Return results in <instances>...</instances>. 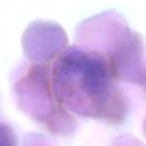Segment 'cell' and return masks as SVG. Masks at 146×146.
Listing matches in <instances>:
<instances>
[{"mask_svg":"<svg viewBox=\"0 0 146 146\" xmlns=\"http://www.w3.org/2000/svg\"><path fill=\"white\" fill-rule=\"evenodd\" d=\"M49 78L56 92L65 98H86L96 105H105L119 97L115 65L97 52L71 50L62 54Z\"/></svg>","mask_w":146,"mask_h":146,"instance_id":"1","label":"cell"}]
</instances>
